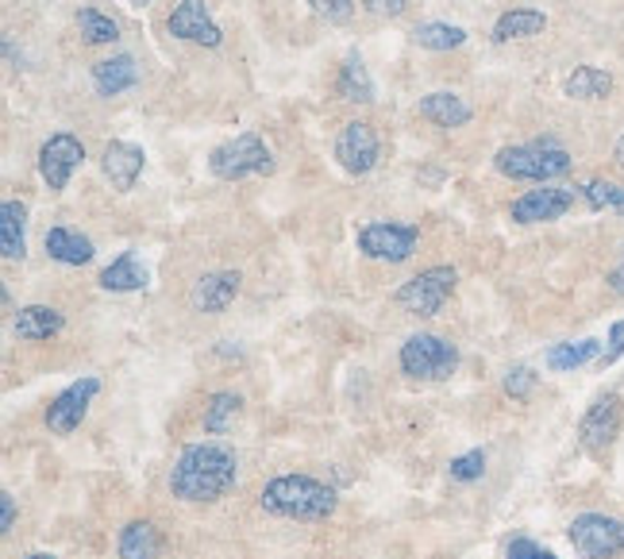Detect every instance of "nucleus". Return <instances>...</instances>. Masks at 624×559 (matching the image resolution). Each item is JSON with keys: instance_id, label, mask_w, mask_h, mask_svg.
Wrapping results in <instances>:
<instances>
[{"instance_id": "obj_20", "label": "nucleus", "mask_w": 624, "mask_h": 559, "mask_svg": "<svg viewBox=\"0 0 624 559\" xmlns=\"http://www.w3.org/2000/svg\"><path fill=\"white\" fill-rule=\"evenodd\" d=\"M62 324H67V317L54 305H28V309L16 313V336L28 339V344H39V339L59 336Z\"/></svg>"}, {"instance_id": "obj_35", "label": "nucleus", "mask_w": 624, "mask_h": 559, "mask_svg": "<svg viewBox=\"0 0 624 559\" xmlns=\"http://www.w3.org/2000/svg\"><path fill=\"white\" fill-rule=\"evenodd\" d=\"M505 559H559V556H555V552H548V548H540L536 540H529V537H516L513 545H509Z\"/></svg>"}, {"instance_id": "obj_10", "label": "nucleus", "mask_w": 624, "mask_h": 559, "mask_svg": "<svg viewBox=\"0 0 624 559\" xmlns=\"http://www.w3.org/2000/svg\"><path fill=\"white\" fill-rule=\"evenodd\" d=\"M81 162H85V148H81V140L70 132L51 135V140L39 148V174H43V182L51 185V190H67L70 174H74Z\"/></svg>"}, {"instance_id": "obj_12", "label": "nucleus", "mask_w": 624, "mask_h": 559, "mask_svg": "<svg viewBox=\"0 0 624 559\" xmlns=\"http://www.w3.org/2000/svg\"><path fill=\"white\" fill-rule=\"evenodd\" d=\"M378 155H382V143H378L375 128L362 124V120L344 124V132L336 140V159L347 174H370L378 166Z\"/></svg>"}, {"instance_id": "obj_13", "label": "nucleus", "mask_w": 624, "mask_h": 559, "mask_svg": "<svg viewBox=\"0 0 624 559\" xmlns=\"http://www.w3.org/2000/svg\"><path fill=\"white\" fill-rule=\"evenodd\" d=\"M571 205H574V190L548 185V190L521 193V197L513 201V209H509V216H513L516 224H548V221H559V216L571 213Z\"/></svg>"}, {"instance_id": "obj_1", "label": "nucleus", "mask_w": 624, "mask_h": 559, "mask_svg": "<svg viewBox=\"0 0 624 559\" xmlns=\"http://www.w3.org/2000/svg\"><path fill=\"white\" fill-rule=\"evenodd\" d=\"M235 475H239V459L228 444H190V448H182L174 471H170V494L190 501V506L221 501L235 486Z\"/></svg>"}, {"instance_id": "obj_25", "label": "nucleus", "mask_w": 624, "mask_h": 559, "mask_svg": "<svg viewBox=\"0 0 624 559\" xmlns=\"http://www.w3.org/2000/svg\"><path fill=\"white\" fill-rule=\"evenodd\" d=\"M563 93L574 96V101H602V96L613 93V74L597 67H574L563 81Z\"/></svg>"}, {"instance_id": "obj_4", "label": "nucleus", "mask_w": 624, "mask_h": 559, "mask_svg": "<svg viewBox=\"0 0 624 559\" xmlns=\"http://www.w3.org/2000/svg\"><path fill=\"white\" fill-rule=\"evenodd\" d=\"M401 370L417 383H443V378L456 375L459 367V352L456 344L432 336V332H420V336H409L401 344Z\"/></svg>"}, {"instance_id": "obj_14", "label": "nucleus", "mask_w": 624, "mask_h": 559, "mask_svg": "<svg viewBox=\"0 0 624 559\" xmlns=\"http://www.w3.org/2000/svg\"><path fill=\"white\" fill-rule=\"evenodd\" d=\"M166 28L174 39H185V43H197V47H221L224 43L221 28H216L213 16H208L205 0H182V4L170 12Z\"/></svg>"}, {"instance_id": "obj_9", "label": "nucleus", "mask_w": 624, "mask_h": 559, "mask_svg": "<svg viewBox=\"0 0 624 559\" xmlns=\"http://www.w3.org/2000/svg\"><path fill=\"white\" fill-rule=\"evenodd\" d=\"M96 394H101V378H93V375L78 378L74 386H67L59 398L47 405V428H51L54 436H70L81 420H85L89 402H93Z\"/></svg>"}, {"instance_id": "obj_28", "label": "nucleus", "mask_w": 624, "mask_h": 559, "mask_svg": "<svg viewBox=\"0 0 624 559\" xmlns=\"http://www.w3.org/2000/svg\"><path fill=\"white\" fill-rule=\"evenodd\" d=\"M239 413H243V398L239 394H228V390H221V394H213L205 405V433L208 436H224L228 428L239 420Z\"/></svg>"}, {"instance_id": "obj_40", "label": "nucleus", "mask_w": 624, "mask_h": 559, "mask_svg": "<svg viewBox=\"0 0 624 559\" xmlns=\"http://www.w3.org/2000/svg\"><path fill=\"white\" fill-rule=\"evenodd\" d=\"M617 162H621V166H624V135H621V140H617Z\"/></svg>"}, {"instance_id": "obj_5", "label": "nucleus", "mask_w": 624, "mask_h": 559, "mask_svg": "<svg viewBox=\"0 0 624 559\" xmlns=\"http://www.w3.org/2000/svg\"><path fill=\"white\" fill-rule=\"evenodd\" d=\"M208 170H213L221 182H239V177H250V174H270L274 155L255 132H243V135H235V140L221 143V148L208 155Z\"/></svg>"}, {"instance_id": "obj_24", "label": "nucleus", "mask_w": 624, "mask_h": 559, "mask_svg": "<svg viewBox=\"0 0 624 559\" xmlns=\"http://www.w3.org/2000/svg\"><path fill=\"white\" fill-rule=\"evenodd\" d=\"M548 28V16L536 12V8H513V12L498 16L493 23V39L498 43H513V39H532Z\"/></svg>"}, {"instance_id": "obj_41", "label": "nucleus", "mask_w": 624, "mask_h": 559, "mask_svg": "<svg viewBox=\"0 0 624 559\" xmlns=\"http://www.w3.org/2000/svg\"><path fill=\"white\" fill-rule=\"evenodd\" d=\"M28 559H54V556H47V552H35V556H28Z\"/></svg>"}, {"instance_id": "obj_36", "label": "nucleus", "mask_w": 624, "mask_h": 559, "mask_svg": "<svg viewBox=\"0 0 624 559\" xmlns=\"http://www.w3.org/2000/svg\"><path fill=\"white\" fill-rule=\"evenodd\" d=\"M624 355V321H617L610 328V352L602 355V367H610V363H617Z\"/></svg>"}, {"instance_id": "obj_15", "label": "nucleus", "mask_w": 624, "mask_h": 559, "mask_svg": "<svg viewBox=\"0 0 624 559\" xmlns=\"http://www.w3.org/2000/svg\"><path fill=\"white\" fill-rule=\"evenodd\" d=\"M143 162H147L143 148L124 143V140H112L109 148H104V155H101V170L120 193H127V190H135V182H140Z\"/></svg>"}, {"instance_id": "obj_38", "label": "nucleus", "mask_w": 624, "mask_h": 559, "mask_svg": "<svg viewBox=\"0 0 624 559\" xmlns=\"http://www.w3.org/2000/svg\"><path fill=\"white\" fill-rule=\"evenodd\" d=\"M16 525V501H12V494H0V532H8Z\"/></svg>"}, {"instance_id": "obj_39", "label": "nucleus", "mask_w": 624, "mask_h": 559, "mask_svg": "<svg viewBox=\"0 0 624 559\" xmlns=\"http://www.w3.org/2000/svg\"><path fill=\"white\" fill-rule=\"evenodd\" d=\"M610 286H613V294H624V263L610 274Z\"/></svg>"}, {"instance_id": "obj_26", "label": "nucleus", "mask_w": 624, "mask_h": 559, "mask_svg": "<svg viewBox=\"0 0 624 559\" xmlns=\"http://www.w3.org/2000/svg\"><path fill=\"white\" fill-rule=\"evenodd\" d=\"M336 89H339V96H344V101H355V104H370V101H375V81H370L367 67H362V59L355 51L347 54L344 67H339Z\"/></svg>"}, {"instance_id": "obj_18", "label": "nucleus", "mask_w": 624, "mask_h": 559, "mask_svg": "<svg viewBox=\"0 0 624 559\" xmlns=\"http://www.w3.org/2000/svg\"><path fill=\"white\" fill-rule=\"evenodd\" d=\"M135 81H140V67H135L132 54H112V59H104L93 67V85L101 96L124 93V89H132Z\"/></svg>"}, {"instance_id": "obj_8", "label": "nucleus", "mask_w": 624, "mask_h": 559, "mask_svg": "<svg viewBox=\"0 0 624 559\" xmlns=\"http://www.w3.org/2000/svg\"><path fill=\"white\" fill-rule=\"evenodd\" d=\"M417 240H420V228L417 224H367V228H359V251L367 258H378V263H405V258L417 251Z\"/></svg>"}, {"instance_id": "obj_16", "label": "nucleus", "mask_w": 624, "mask_h": 559, "mask_svg": "<svg viewBox=\"0 0 624 559\" xmlns=\"http://www.w3.org/2000/svg\"><path fill=\"white\" fill-rule=\"evenodd\" d=\"M239 271H216V274H205V278L193 286L190 294V305L197 313H208V317H216V313H224L228 305L235 302V294H239Z\"/></svg>"}, {"instance_id": "obj_17", "label": "nucleus", "mask_w": 624, "mask_h": 559, "mask_svg": "<svg viewBox=\"0 0 624 559\" xmlns=\"http://www.w3.org/2000/svg\"><path fill=\"white\" fill-rule=\"evenodd\" d=\"M417 112L424 120H432L436 128H463L474 112H470V104L463 101L459 93H448V89H440V93H428L420 96Z\"/></svg>"}, {"instance_id": "obj_30", "label": "nucleus", "mask_w": 624, "mask_h": 559, "mask_svg": "<svg viewBox=\"0 0 624 559\" xmlns=\"http://www.w3.org/2000/svg\"><path fill=\"white\" fill-rule=\"evenodd\" d=\"M74 20H78V31L85 35V43H93V47L116 43V39H120L116 20H112V16H104V12H96V8H78Z\"/></svg>"}, {"instance_id": "obj_7", "label": "nucleus", "mask_w": 624, "mask_h": 559, "mask_svg": "<svg viewBox=\"0 0 624 559\" xmlns=\"http://www.w3.org/2000/svg\"><path fill=\"white\" fill-rule=\"evenodd\" d=\"M571 537L574 552L582 559H610L624 552V521L617 517H605V514H582L571 521L566 529Z\"/></svg>"}, {"instance_id": "obj_11", "label": "nucleus", "mask_w": 624, "mask_h": 559, "mask_svg": "<svg viewBox=\"0 0 624 559\" xmlns=\"http://www.w3.org/2000/svg\"><path fill=\"white\" fill-rule=\"evenodd\" d=\"M621 433V398L617 394H602L594 405L586 409L579 425V444L590 451V456H602Z\"/></svg>"}, {"instance_id": "obj_2", "label": "nucleus", "mask_w": 624, "mask_h": 559, "mask_svg": "<svg viewBox=\"0 0 624 559\" xmlns=\"http://www.w3.org/2000/svg\"><path fill=\"white\" fill-rule=\"evenodd\" d=\"M258 506L270 517H286V521H324L336 514V490L313 475H278L263 486Z\"/></svg>"}, {"instance_id": "obj_37", "label": "nucleus", "mask_w": 624, "mask_h": 559, "mask_svg": "<svg viewBox=\"0 0 624 559\" xmlns=\"http://www.w3.org/2000/svg\"><path fill=\"white\" fill-rule=\"evenodd\" d=\"M362 8L375 16H401L405 12V0H362Z\"/></svg>"}, {"instance_id": "obj_29", "label": "nucleus", "mask_w": 624, "mask_h": 559, "mask_svg": "<svg viewBox=\"0 0 624 559\" xmlns=\"http://www.w3.org/2000/svg\"><path fill=\"white\" fill-rule=\"evenodd\" d=\"M602 359V344L597 339H579V344H555L548 352V367L551 370H574L586 367V363Z\"/></svg>"}, {"instance_id": "obj_6", "label": "nucleus", "mask_w": 624, "mask_h": 559, "mask_svg": "<svg viewBox=\"0 0 624 559\" xmlns=\"http://www.w3.org/2000/svg\"><path fill=\"white\" fill-rule=\"evenodd\" d=\"M459 274L451 266H428V271L412 274L401 289L393 294V302L401 305L412 317H436V313L448 305V297L456 294Z\"/></svg>"}, {"instance_id": "obj_27", "label": "nucleus", "mask_w": 624, "mask_h": 559, "mask_svg": "<svg viewBox=\"0 0 624 559\" xmlns=\"http://www.w3.org/2000/svg\"><path fill=\"white\" fill-rule=\"evenodd\" d=\"M412 39H417V47H424V51H456V47L467 43V31L456 28V23L428 20L412 28Z\"/></svg>"}, {"instance_id": "obj_33", "label": "nucleus", "mask_w": 624, "mask_h": 559, "mask_svg": "<svg viewBox=\"0 0 624 559\" xmlns=\"http://www.w3.org/2000/svg\"><path fill=\"white\" fill-rule=\"evenodd\" d=\"M448 471H451V479H456V482H474V479H482V471H485V451L474 448V451H467V456L451 459Z\"/></svg>"}, {"instance_id": "obj_3", "label": "nucleus", "mask_w": 624, "mask_h": 559, "mask_svg": "<svg viewBox=\"0 0 624 559\" xmlns=\"http://www.w3.org/2000/svg\"><path fill=\"white\" fill-rule=\"evenodd\" d=\"M493 166L513 182H551V177H563L571 170V155L555 140H536L521 143V148H501Z\"/></svg>"}, {"instance_id": "obj_31", "label": "nucleus", "mask_w": 624, "mask_h": 559, "mask_svg": "<svg viewBox=\"0 0 624 559\" xmlns=\"http://www.w3.org/2000/svg\"><path fill=\"white\" fill-rule=\"evenodd\" d=\"M582 197H586L590 209H597V213H617L624 216V185L617 182H586L582 185Z\"/></svg>"}, {"instance_id": "obj_23", "label": "nucleus", "mask_w": 624, "mask_h": 559, "mask_svg": "<svg viewBox=\"0 0 624 559\" xmlns=\"http://www.w3.org/2000/svg\"><path fill=\"white\" fill-rule=\"evenodd\" d=\"M47 255H51L54 263L85 266L96 251H93V240H85L74 228H51V232H47Z\"/></svg>"}, {"instance_id": "obj_21", "label": "nucleus", "mask_w": 624, "mask_h": 559, "mask_svg": "<svg viewBox=\"0 0 624 559\" xmlns=\"http://www.w3.org/2000/svg\"><path fill=\"white\" fill-rule=\"evenodd\" d=\"M0 251L12 263L28 255V209L20 201H4L0 205Z\"/></svg>"}, {"instance_id": "obj_32", "label": "nucleus", "mask_w": 624, "mask_h": 559, "mask_svg": "<svg viewBox=\"0 0 624 559\" xmlns=\"http://www.w3.org/2000/svg\"><path fill=\"white\" fill-rule=\"evenodd\" d=\"M309 8L316 20L331 23V28H339L355 16V0H309Z\"/></svg>"}, {"instance_id": "obj_34", "label": "nucleus", "mask_w": 624, "mask_h": 559, "mask_svg": "<svg viewBox=\"0 0 624 559\" xmlns=\"http://www.w3.org/2000/svg\"><path fill=\"white\" fill-rule=\"evenodd\" d=\"M532 386H536V370H532V367H513L505 375V394H509V398H516V402L529 398Z\"/></svg>"}, {"instance_id": "obj_22", "label": "nucleus", "mask_w": 624, "mask_h": 559, "mask_svg": "<svg viewBox=\"0 0 624 559\" xmlns=\"http://www.w3.org/2000/svg\"><path fill=\"white\" fill-rule=\"evenodd\" d=\"M101 286L109 294H132V289L147 286V266H140V255L135 251H124L112 266L101 271Z\"/></svg>"}, {"instance_id": "obj_19", "label": "nucleus", "mask_w": 624, "mask_h": 559, "mask_svg": "<svg viewBox=\"0 0 624 559\" xmlns=\"http://www.w3.org/2000/svg\"><path fill=\"white\" fill-rule=\"evenodd\" d=\"M162 548H166V540H162V532L151 521L124 525V532H120V540H116L120 559H158Z\"/></svg>"}]
</instances>
